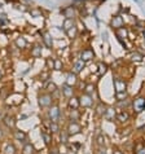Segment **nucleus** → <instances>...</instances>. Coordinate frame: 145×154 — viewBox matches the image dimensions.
<instances>
[{
    "label": "nucleus",
    "mask_w": 145,
    "mask_h": 154,
    "mask_svg": "<svg viewBox=\"0 0 145 154\" xmlns=\"http://www.w3.org/2000/svg\"><path fill=\"white\" fill-rule=\"evenodd\" d=\"M77 83V74H67V78H66V84L67 86H74Z\"/></svg>",
    "instance_id": "obj_12"
},
{
    "label": "nucleus",
    "mask_w": 145,
    "mask_h": 154,
    "mask_svg": "<svg viewBox=\"0 0 145 154\" xmlns=\"http://www.w3.org/2000/svg\"><path fill=\"white\" fill-rule=\"evenodd\" d=\"M97 154H105V150H102V149H100V150H98V153Z\"/></svg>",
    "instance_id": "obj_39"
},
{
    "label": "nucleus",
    "mask_w": 145,
    "mask_h": 154,
    "mask_svg": "<svg viewBox=\"0 0 145 154\" xmlns=\"http://www.w3.org/2000/svg\"><path fill=\"white\" fill-rule=\"evenodd\" d=\"M78 118H79V113H78V110L72 109L71 110V120L72 122H75V120H78Z\"/></svg>",
    "instance_id": "obj_32"
},
{
    "label": "nucleus",
    "mask_w": 145,
    "mask_h": 154,
    "mask_svg": "<svg viewBox=\"0 0 145 154\" xmlns=\"http://www.w3.org/2000/svg\"><path fill=\"white\" fill-rule=\"evenodd\" d=\"M51 131H52V132H57V131H58V126L56 124V122H52L51 123Z\"/></svg>",
    "instance_id": "obj_37"
},
{
    "label": "nucleus",
    "mask_w": 145,
    "mask_h": 154,
    "mask_svg": "<svg viewBox=\"0 0 145 154\" xmlns=\"http://www.w3.org/2000/svg\"><path fill=\"white\" fill-rule=\"evenodd\" d=\"M110 26L113 27V29H121V27L124 26V18L121 16V14H115V16L111 18L110 21Z\"/></svg>",
    "instance_id": "obj_1"
},
{
    "label": "nucleus",
    "mask_w": 145,
    "mask_h": 154,
    "mask_svg": "<svg viewBox=\"0 0 145 154\" xmlns=\"http://www.w3.org/2000/svg\"><path fill=\"white\" fill-rule=\"evenodd\" d=\"M52 102V97L49 95H41V97L39 99V104L40 106H49Z\"/></svg>",
    "instance_id": "obj_7"
},
{
    "label": "nucleus",
    "mask_w": 145,
    "mask_h": 154,
    "mask_svg": "<svg viewBox=\"0 0 145 154\" xmlns=\"http://www.w3.org/2000/svg\"><path fill=\"white\" fill-rule=\"evenodd\" d=\"M105 111H106L105 106H104L102 104H100L97 106V109H96V113H97V115H104V114H105Z\"/></svg>",
    "instance_id": "obj_29"
},
{
    "label": "nucleus",
    "mask_w": 145,
    "mask_h": 154,
    "mask_svg": "<svg viewBox=\"0 0 145 154\" xmlns=\"http://www.w3.org/2000/svg\"><path fill=\"white\" fill-rule=\"evenodd\" d=\"M45 89H47V91H48V92H56L57 87H56V84H54V83H52V82H49V83H47Z\"/></svg>",
    "instance_id": "obj_22"
},
{
    "label": "nucleus",
    "mask_w": 145,
    "mask_h": 154,
    "mask_svg": "<svg viewBox=\"0 0 145 154\" xmlns=\"http://www.w3.org/2000/svg\"><path fill=\"white\" fill-rule=\"evenodd\" d=\"M4 123H5V124H7L9 128H13V127H14V124H16L14 118H13V117H9V115L4 118Z\"/></svg>",
    "instance_id": "obj_17"
},
{
    "label": "nucleus",
    "mask_w": 145,
    "mask_h": 154,
    "mask_svg": "<svg viewBox=\"0 0 145 154\" xmlns=\"http://www.w3.org/2000/svg\"><path fill=\"white\" fill-rule=\"evenodd\" d=\"M31 56H33V57H40L41 56V48L39 47V45H35V47H34V49L31 51Z\"/></svg>",
    "instance_id": "obj_18"
},
{
    "label": "nucleus",
    "mask_w": 145,
    "mask_h": 154,
    "mask_svg": "<svg viewBox=\"0 0 145 154\" xmlns=\"http://www.w3.org/2000/svg\"><path fill=\"white\" fill-rule=\"evenodd\" d=\"M93 57H95V52H93V49H91V48H85V49H83L82 53H80V60H83L84 62L85 61H91Z\"/></svg>",
    "instance_id": "obj_3"
},
{
    "label": "nucleus",
    "mask_w": 145,
    "mask_h": 154,
    "mask_svg": "<svg viewBox=\"0 0 145 154\" xmlns=\"http://www.w3.org/2000/svg\"><path fill=\"white\" fill-rule=\"evenodd\" d=\"M133 109L136 110L137 113H141L145 110V97H137V99L133 100Z\"/></svg>",
    "instance_id": "obj_2"
},
{
    "label": "nucleus",
    "mask_w": 145,
    "mask_h": 154,
    "mask_svg": "<svg viewBox=\"0 0 145 154\" xmlns=\"http://www.w3.org/2000/svg\"><path fill=\"white\" fill-rule=\"evenodd\" d=\"M0 76H1V74H0Z\"/></svg>",
    "instance_id": "obj_44"
},
{
    "label": "nucleus",
    "mask_w": 145,
    "mask_h": 154,
    "mask_svg": "<svg viewBox=\"0 0 145 154\" xmlns=\"http://www.w3.org/2000/svg\"><path fill=\"white\" fill-rule=\"evenodd\" d=\"M62 92H64V95L66 97H71L72 96V87L71 86H67V84H65L64 88H62Z\"/></svg>",
    "instance_id": "obj_16"
},
{
    "label": "nucleus",
    "mask_w": 145,
    "mask_h": 154,
    "mask_svg": "<svg viewBox=\"0 0 145 154\" xmlns=\"http://www.w3.org/2000/svg\"><path fill=\"white\" fill-rule=\"evenodd\" d=\"M93 91H95L93 84H88V86H85V93H87V95H91Z\"/></svg>",
    "instance_id": "obj_35"
},
{
    "label": "nucleus",
    "mask_w": 145,
    "mask_h": 154,
    "mask_svg": "<svg viewBox=\"0 0 145 154\" xmlns=\"http://www.w3.org/2000/svg\"><path fill=\"white\" fill-rule=\"evenodd\" d=\"M106 69H108V66H106L105 63H98V74H100V75L106 73Z\"/></svg>",
    "instance_id": "obj_30"
},
{
    "label": "nucleus",
    "mask_w": 145,
    "mask_h": 154,
    "mask_svg": "<svg viewBox=\"0 0 145 154\" xmlns=\"http://www.w3.org/2000/svg\"><path fill=\"white\" fill-rule=\"evenodd\" d=\"M51 154H58V153H56V151H52V153Z\"/></svg>",
    "instance_id": "obj_43"
},
{
    "label": "nucleus",
    "mask_w": 145,
    "mask_h": 154,
    "mask_svg": "<svg viewBox=\"0 0 145 154\" xmlns=\"http://www.w3.org/2000/svg\"><path fill=\"white\" fill-rule=\"evenodd\" d=\"M43 40H44V44L47 45L48 48H52V44H53V42H52V38H51V35L48 34V32H43Z\"/></svg>",
    "instance_id": "obj_13"
},
{
    "label": "nucleus",
    "mask_w": 145,
    "mask_h": 154,
    "mask_svg": "<svg viewBox=\"0 0 145 154\" xmlns=\"http://www.w3.org/2000/svg\"><path fill=\"white\" fill-rule=\"evenodd\" d=\"M69 135H75V133H78L80 131V126L78 124L77 122H71L69 126Z\"/></svg>",
    "instance_id": "obj_9"
},
{
    "label": "nucleus",
    "mask_w": 145,
    "mask_h": 154,
    "mask_svg": "<svg viewBox=\"0 0 145 154\" xmlns=\"http://www.w3.org/2000/svg\"><path fill=\"white\" fill-rule=\"evenodd\" d=\"M75 25V22H74V20L72 18H66L64 21V30L66 31V30H69L70 27H72Z\"/></svg>",
    "instance_id": "obj_15"
},
{
    "label": "nucleus",
    "mask_w": 145,
    "mask_h": 154,
    "mask_svg": "<svg viewBox=\"0 0 145 154\" xmlns=\"http://www.w3.org/2000/svg\"><path fill=\"white\" fill-rule=\"evenodd\" d=\"M80 105H83L84 107H89V106H92V104H93V100L91 99V95H87L85 93L84 96L80 99Z\"/></svg>",
    "instance_id": "obj_5"
},
{
    "label": "nucleus",
    "mask_w": 145,
    "mask_h": 154,
    "mask_svg": "<svg viewBox=\"0 0 145 154\" xmlns=\"http://www.w3.org/2000/svg\"><path fill=\"white\" fill-rule=\"evenodd\" d=\"M84 66H85V63H84V61H83V60L77 61V63H75L74 68H72V71H74V74L80 73V71H82L83 69H84Z\"/></svg>",
    "instance_id": "obj_11"
},
{
    "label": "nucleus",
    "mask_w": 145,
    "mask_h": 154,
    "mask_svg": "<svg viewBox=\"0 0 145 154\" xmlns=\"http://www.w3.org/2000/svg\"><path fill=\"white\" fill-rule=\"evenodd\" d=\"M131 57H132V60H133V61H141L142 58H144V57H142V55H140V53H137V52L132 53Z\"/></svg>",
    "instance_id": "obj_31"
},
{
    "label": "nucleus",
    "mask_w": 145,
    "mask_h": 154,
    "mask_svg": "<svg viewBox=\"0 0 145 154\" xmlns=\"http://www.w3.org/2000/svg\"><path fill=\"white\" fill-rule=\"evenodd\" d=\"M62 13H64V16L66 17V18H74L75 17V8L72 5L66 7V8L62 11Z\"/></svg>",
    "instance_id": "obj_6"
},
{
    "label": "nucleus",
    "mask_w": 145,
    "mask_h": 154,
    "mask_svg": "<svg viewBox=\"0 0 145 154\" xmlns=\"http://www.w3.org/2000/svg\"><path fill=\"white\" fill-rule=\"evenodd\" d=\"M113 154H123V153H122V151L121 150H115V151H114V153Z\"/></svg>",
    "instance_id": "obj_40"
},
{
    "label": "nucleus",
    "mask_w": 145,
    "mask_h": 154,
    "mask_svg": "<svg viewBox=\"0 0 145 154\" xmlns=\"http://www.w3.org/2000/svg\"><path fill=\"white\" fill-rule=\"evenodd\" d=\"M53 69H54V70H61V69H62V62H61V61H60V60H56V61H54Z\"/></svg>",
    "instance_id": "obj_33"
},
{
    "label": "nucleus",
    "mask_w": 145,
    "mask_h": 154,
    "mask_svg": "<svg viewBox=\"0 0 145 154\" xmlns=\"http://www.w3.org/2000/svg\"><path fill=\"white\" fill-rule=\"evenodd\" d=\"M135 154H145V144H137Z\"/></svg>",
    "instance_id": "obj_20"
},
{
    "label": "nucleus",
    "mask_w": 145,
    "mask_h": 154,
    "mask_svg": "<svg viewBox=\"0 0 145 154\" xmlns=\"http://www.w3.org/2000/svg\"><path fill=\"white\" fill-rule=\"evenodd\" d=\"M60 117V110L57 106H53L51 110H49V118H51L52 122H57V119H58Z\"/></svg>",
    "instance_id": "obj_8"
},
{
    "label": "nucleus",
    "mask_w": 145,
    "mask_h": 154,
    "mask_svg": "<svg viewBox=\"0 0 145 154\" xmlns=\"http://www.w3.org/2000/svg\"><path fill=\"white\" fill-rule=\"evenodd\" d=\"M5 154H16V148L13 145H7V148H5Z\"/></svg>",
    "instance_id": "obj_28"
},
{
    "label": "nucleus",
    "mask_w": 145,
    "mask_h": 154,
    "mask_svg": "<svg viewBox=\"0 0 145 154\" xmlns=\"http://www.w3.org/2000/svg\"><path fill=\"white\" fill-rule=\"evenodd\" d=\"M65 32H66V34H67V36H69V38H71V39H74V38L78 35V29H77V26H75V25H74V26H72V27H70V29H69V30H66V31H65Z\"/></svg>",
    "instance_id": "obj_14"
},
{
    "label": "nucleus",
    "mask_w": 145,
    "mask_h": 154,
    "mask_svg": "<svg viewBox=\"0 0 145 154\" xmlns=\"http://www.w3.org/2000/svg\"><path fill=\"white\" fill-rule=\"evenodd\" d=\"M16 44H17L18 48H25L26 47V40L23 38H20V39L16 40Z\"/></svg>",
    "instance_id": "obj_27"
},
{
    "label": "nucleus",
    "mask_w": 145,
    "mask_h": 154,
    "mask_svg": "<svg viewBox=\"0 0 145 154\" xmlns=\"http://www.w3.org/2000/svg\"><path fill=\"white\" fill-rule=\"evenodd\" d=\"M104 115H105V118H108V119H113V118L115 117V111H114V109H111L110 107V109L106 110Z\"/></svg>",
    "instance_id": "obj_21"
},
{
    "label": "nucleus",
    "mask_w": 145,
    "mask_h": 154,
    "mask_svg": "<svg viewBox=\"0 0 145 154\" xmlns=\"http://www.w3.org/2000/svg\"><path fill=\"white\" fill-rule=\"evenodd\" d=\"M114 88H115V92H123V91H126L127 84L123 79L115 78L114 79Z\"/></svg>",
    "instance_id": "obj_4"
},
{
    "label": "nucleus",
    "mask_w": 145,
    "mask_h": 154,
    "mask_svg": "<svg viewBox=\"0 0 145 154\" xmlns=\"http://www.w3.org/2000/svg\"><path fill=\"white\" fill-rule=\"evenodd\" d=\"M97 143H98V145H100V146L102 145L104 143H105V138H104V136H100V137L97 138Z\"/></svg>",
    "instance_id": "obj_38"
},
{
    "label": "nucleus",
    "mask_w": 145,
    "mask_h": 154,
    "mask_svg": "<svg viewBox=\"0 0 145 154\" xmlns=\"http://www.w3.org/2000/svg\"><path fill=\"white\" fill-rule=\"evenodd\" d=\"M34 148L31 146V144H26V146L23 148V154H33Z\"/></svg>",
    "instance_id": "obj_26"
},
{
    "label": "nucleus",
    "mask_w": 145,
    "mask_h": 154,
    "mask_svg": "<svg viewBox=\"0 0 145 154\" xmlns=\"http://www.w3.org/2000/svg\"><path fill=\"white\" fill-rule=\"evenodd\" d=\"M115 97H117V100H118V101H121V100H126L127 92H126V91H123V92H117Z\"/></svg>",
    "instance_id": "obj_25"
},
{
    "label": "nucleus",
    "mask_w": 145,
    "mask_h": 154,
    "mask_svg": "<svg viewBox=\"0 0 145 154\" xmlns=\"http://www.w3.org/2000/svg\"><path fill=\"white\" fill-rule=\"evenodd\" d=\"M1 136H3V132H1V130H0V137H1Z\"/></svg>",
    "instance_id": "obj_42"
},
{
    "label": "nucleus",
    "mask_w": 145,
    "mask_h": 154,
    "mask_svg": "<svg viewBox=\"0 0 145 154\" xmlns=\"http://www.w3.org/2000/svg\"><path fill=\"white\" fill-rule=\"evenodd\" d=\"M67 137H69V132H62L61 133V141L62 143H66Z\"/></svg>",
    "instance_id": "obj_36"
},
{
    "label": "nucleus",
    "mask_w": 145,
    "mask_h": 154,
    "mask_svg": "<svg viewBox=\"0 0 145 154\" xmlns=\"http://www.w3.org/2000/svg\"><path fill=\"white\" fill-rule=\"evenodd\" d=\"M142 35H144V38H145V29L142 30Z\"/></svg>",
    "instance_id": "obj_41"
},
{
    "label": "nucleus",
    "mask_w": 145,
    "mask_h": 154,
    "mask_svg": "<svg viewBox=\"0 0 145 154\" xmlns=\"http://www.w3.org/2000/svg\"><path fill=\"white\" fill-rule=\"evenodd\" d=\"M117 36L119 38V39H126L127 36H128V30H127V27H121V29H117Z\"/></svg>",
    "instance_id": "obj_10"
},
{
    "label": "nucleus",
    "mask_w": 145,
    "mask_h": 154,
    "mask_svg": "<svg viewBox=\"0 0 145 154\" xmlns=\"http://www.w3.org/2000/svg\"><path fill=\"white\" fill-rule=\"evenodd\" d=\"M128 113L127 111H121L118 115H117V118H118V120H121V122H126L127 119H128Z\"/></svg>",
    "instance_id": "obj_19"
},
{
    "label": "nucleus",
    "mask_w": 145,
    "mask_h": 154,
    "mask_svg": "<svg viewBox=\"0 0 145 154\" xmlns=\"http://www.w3.org/2000/svg\"><path fill=\"white\" fill-rule=\"evenodd\" d=\"M69 105H70V107H72V109H78V106H79V105H80V102L78 101L77 99H74V97H72V99L70 100Z\"/></svg>",
    "instance_id": "obj_23"
},
{
    "label": "nucleus",
    "mask_w": 145,
    "mask_h": 154,
    "mask_svg": "<svg viewBox=\"0 0 145 154\" xmlns=\"http://www.w3.org/2000/svg\"><path fill=\"white\" fill-rule=\"evenodd\" d=\"M14 136H16V138H17V140H21V141H23L26 138V133L25 132H21V131H16Z\"/></svg>",
    "instance_id": "obj_24"
},
{
    "label": "nucleus",
    "mask_w": 145,
    "mask_h": 154,
    "mask_svg": "<svg viewBox=\"0 0 145 154\" xmlns=\"http://www.w3.org/2000/svg\"><path fill=\"white\" fill-rule=\"evenodd\" d=\"M41 137H43V138H44V143H45V144H47V145H48V144H49V143H51V136H49V135H48V133L43 132V133H41Z\"/></svg>",
    "instance_id": "obj_34"
}]
</instances>
